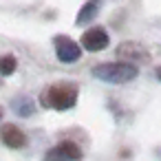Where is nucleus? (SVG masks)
Instances as JSON below:
<instances>
[{
  "label": "nucleus",
  "mask_w": 161,
  "mask_h": 161,
  "mask_svg": "<svg viewBox=\"0 0 161 161\" xmlns=\"http://www.w3.org/2000/svg\"><path fill=\"white\" fill-rule=\"evenodd\" d=\"M77 84L73 82H60V84H51L40 93V104L53 110H71L77 104Z\"/></svg>",
  "instance_id": "1"
},
{
  "label": "nucleus",
  "mask_w": 161,
  "mask_h": 161,
  "mask_svg": "<svg viewBox=\"0 0 161 161\" xmlns=\"http://www.w3.org/2000/svg\"><path fill=\"white\" fill-rule=\"evenodd\" d=\"M93 75L108 84H128L139 75V69L126 62H104L93 66Z\"/></svg>",
  "instance_id": "2"
},
{
  "label": "nucleus",
  "mask_w": 161,
  "mask_h": 161,
  "mask_svg": "<svg viewBox=\"0 0 161 161\" xmlns=\"http://www.w3.org/2000/svg\"><path fill=\"white\" fill-rule=\"evenodd\" d=\"M53 44H55V55H58V60L64 62V64H73V62H77V60L82 58L80 44L73 42L69 36H55Z\"/></svg>",
  "instance_id": "3"
},
{
  "label": "nucleus",
  "mask_w": 161,
  "mask_h": 161,
  "mask_svg": "<svg viewBox=\"0 0 161 161\" xmlns=\"http://www.w3.org/2000/svg\"><path fill=\"white\" fill-rule=\"evenodd\" d=\"M80 159H82V150L73 141H60L44 154V161H80Z\"/></svg>",
  "instance_id": "4"
},
{
  "label": "nucleus",
  "mask_w": 161,
  "mask_h": 161,
  "mask_svg": "<svg viewBox=\"0 0 161 161\" xmlns=\"http://www.w3.org/2000/svg\"><path fill=\"white\" fill-rule=\"evenodd\" d=\"M110 38H108V31L104 27H91L82 33V47L91 53H97V51H104L108 47Z\"/></svg>",
  "instance_id": "5"
},
{
  "label": "nucleus",
  "mask_w": 161,
  "mask_h": 161,
  "mask_svg": "<svg viewBox=\"0 0 161 161\" xmlns=\"http://www.w3.org/2000/svg\"><path fill=\"white\" fill-rule=\"evenodd\" d=\"M117 53H119V62H126V64H132V66L150 60L148 51L141 44H137V42H124V44H119Z\"/></svg>",
  "instance_id": "6"
},
{
  "label": "nucleus",
  "mask_w": 161,
  "mask_h": 161,
  "mask_svg": "<svg viewBox=\"0 0 161 161\" xmlns=\"http://www.w3.org/2000/svg\"><path fill=\"white\" fill-rule=\"evenodd\" d=\"M0 139H3V143L7 148H14V150L27 146V135L16 124H3L0 126Z\"/></svg>",
  "instance_id": "7"
},
{
  "label": "nucleus",
  "mask_w": 161,
  "mask_h": 161,
  "mask_svg": "<svg viewBox=\"0 0 161 161\" xmlns=\"http://www.w3.org/2000/svg\"><path fill=\"white\" fill-rule=\"evenodd\" d=\"M99 7H102V0H86L84 7H82L80 14H77V18H75V25H77V27H84L86 22L95 20L97 14H99Z\"/></svg>",
  "instance_id": "8"
},
{
  "label": "nucleus",
  "mask_w": 161,
  "mask_h": 161,
  "mask_svg": "<svg viewBox=\"0 0 161 161\" xmlns=\"http://www.w3.org/2000/svg\"><path fill=\"white\" fill-rule=\"evenodd\" d=\"M14 110L18 113V115H22V117H29L31 113H33V99H29V97H16L14 99Z\"/></svg>",
  "instance_id": "9"
},
{
  "label": "nucleus",
  "mask_w": 161,
  "mask_h": 161,
  "mask_svg": "<svg viewBox=\"0 0 161 161\" xmlns=\"http://www.w3.org/2000/svg\"><path fill=\"white\" fill-rule=\"evenodd\" d=\"M16 69H18V62H16L14 55H3V58H0V75H3V77L16 73Z\"/></svg>",
  "instance_id": "10"
},
{
  "label": "nucleus",
  "mask_w": 161,
  "mask_h": 161,
  "mask_svg": "<svg viewBox=\"0 0 161 161\" xmlns=\"http://www.w3.org/2000/svg\"><path fill=\"white\" fill-rule=\"evenodd\" d=\"M154 75H157V80H159V82H161V66H159V69H157V71H154Z\"/></svg>",
  "instance_id": "11"
},
{
  "label": "nucleus",
  "mask_w": 161,
  "mask_h": 161,
  "mask_svg": "<svg viewBox=\"0 0 161 161\" xmlns=\"http://www.w3.org/2000/svg\"><path fill=\"white\" fill-rule=\"evenodd\" d=\"M3 115H5V110H3V106H0V119H3Z\"/></svg>",
  "instance_id": "12"
},
{
  "label": "nucleus",
  "mask_w": 161,
  "mask_h": 161,
  "mask_svg": "<svg viewBox=\"0 0 161 161\" xmlns=\"http://www.w3.org/2000/svg\"><path fill=\"white\" fill-rule=\"evenodd\" d=\"M0 86H3V82H0Z\"/></svg>",
  "instance_id": "13"
}]
</instances>
